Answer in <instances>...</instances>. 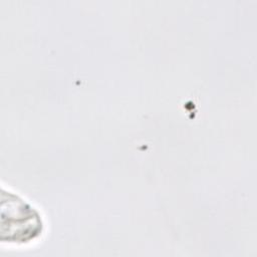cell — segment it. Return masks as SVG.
<instances>
[{"mask_svg": "<svg viewBox=\"0 0 257 257\" xmlns=\"http://www.w3.org/2000/svg\"><path fill=\"white\" fill-rule=\"evenodd\" d=\"M2 194L1 242L8 245H27L40 238L44 230L39 211L14 192Z\"/></svg>", "mask_w": 257, "mask_h": 257, "instance_id": "1", "label": "cell"}]
</instances>
